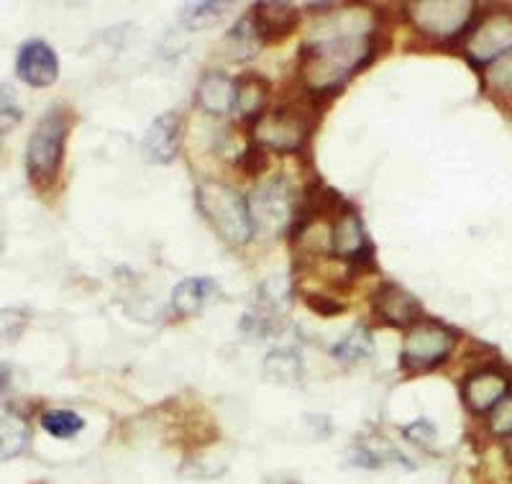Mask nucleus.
Listing matches in <instances>:
<instances>
[{"instance_id":"4be33fe9","label":"nucleus","mask_w":512,"mask_h":484,"mask_svg":"<svg viewBox=\"0 0 512 484\" xmlns=\"http://www.w3.org/2000/svg\"><path fill=\"white\" fill-rule=\"evenodd\" d=\"M239 164H241V170H244V175H251V177L264 175V172L269 170V149L259 144V141L251 139L249 144H246L244 152H241Z\"/></svg>"},{"instance_id":"bb28decb","label":"nucleus","mask_w":512,"mask_h":484,"mask_svg":"<svg viewBox=\"0 0 512 484\" xmlns=\"http://www.w3.org/2000/svg\"><path fill=\"white\" fill-rule=\"evenodd\" d=\"M402 433H405L408 441H413V444H423V446H428L433 438H436V428H433L431 420H425V418L415 420L413 426H405V431Z\"/></svg>"},{"instance_id":"dca6fc26","label":"nucleus","mask_w":512,"mask_h":484,"mask_svg":"<svg viewBox=\"0 0 512 484\" xmlns=\"http://www.w3.org/2000/svg\"><path fill=\"white\" fill-rule=\"evenodd\" d=\"M259 47H262V39L256 34L249 16L241 18L239 24L233 26L221 41L223 54H226V59H231V62H246V59L256 57V54H259Z\"/></svg>"},{"instance_id":"ddd939ff","label":"nucleus","mask_w":512,"mask_h":484,"mask_svg":"<svg viewBox=\"0 0 512 484\" xmlns=\"http://www.w3.org/2000/svg\"><path fill=\"white\" fill-rule=\"evenodd\" d=\"M195 103L208 116H228L231 111H236V80H231L226 72H205L198 82V90H195Z\"/></svg>"},{"instance_id":"cd10ccee","label":"nucleus","mask_w":512,"mask_h":484,"mask_svg":"<svg viewBox=\"0 0 512 484\" xmlns=\"http://www.w3.org/2000/svg\"><path fill=\"white\" fill-rule=\"evenodd\" d=\"M18 118H21V111L13 103V93L8 85H3V134H8L11 126H16Z\"/></svg>"},{"instance_id":"5701e85b","label":"nucleus","mask_w":512,"mask_h":484,"mask_svg":"<svg viewBox=\"0 0 512 484\" xmlns=\"http://www.w3.org/2000/svg\"><path fill=\"white\" fill-rule=\"evenodd\" d=\"M292 295V282L285 275H272L262 282V298L264 303H269L272 308H285L290 303Z\"/></svg>"},{"instance_id":"423d86ee","label":"nucleus","mask_w":512,"mask_h":484,"mask_svg":"<svg viewBox=\"0 0 512 484\" xmlns=\"http://www.w3.org/2000/svg\"><path fill=\"white\" fill-rule=\"evenodd\" d=\"M402 8L415 29L433 39H454L469 29L477 13L469 0H420V3H405Z\"/></svg>"},{"instance_id":"f03ea898","label":"nucleus","mask_w":512,"mask_h":484,"mask_svg":"<svg viewBox=\"0 0 512 484\" xmlns=\"http://www.w3.org/2000/svg\"><path fill=\"white\" fill-rule=\"evenodd\" d=\"M195 203H198V210L205 216V221L216 228V234L226 244H249L251 236H254L249 200L241 198L233 187L216 180L200 182L198 190H195Z\"/></svg>"},{"instance_id":"393cba45","label":"nucleus","mask_w":512,"mask_h":484,"mask_svg":"<svg viewBox=\"0 0 512 484\" xmlns=\"http://www.w3.org/2000/svg\"><path fill=\"white\" fill-rule=\"evenodd\" d=\"M489 431L497 438L512 436V395H507L492 413H489Z\"/></svg>"},{"instance_id":"6e6552de","label":"nucleus","mask_w":512,"mask_h":484,"mask_svg":"<svg viewBox=\"0 0 512 484\" xmlns=\"http://www.w3.org/2000/svg\"><path fill=\"white\" fill-rule=\"evenodd\" d=\"M372 310L379 321L392 328H413L423 321V305L413 292L400 287L397 282H382L372 295Z\"/></svg>"},{"instance_id":"9b49d317","label":"nucleus","mask_w":512,"mask_h":484,"mask_svg":"<svg viewBox=\"0 0 512 484\" xmlns=\"http://www.w3.org/2000/svg\"><path fill=\"white\" fill-rule=\"evenodd\" d=\"M182 136H185V121L177 111H167L154 118L141 141V152L149 162L169 164L180 154Z\"/></svg>"},{"instance_id":"4468645a","label":"nucleus","mask_w":512,"mask_h":484,"mask_svg":"<svg viewBox=\"0 0 512 484\" xmlns=\"http://www.w3.org/2000/svg\"><path fill=\"white\" fill-rule=\"evenodd\" d=\"M218 295H221V287H218L216 280H210V277H187V280L177 282L175 290H172V308L180 315H185V318H190V315H198Z\"/></svg>"},{"instance_id":"a878e982","label":"nucleus","mask_w":512,"mask_h":484,"mask_svg":"<svg viewBox=\"0 0 512 484\" xmlns=\"http://www.w3.org/2000/svg\"><path fill=\"white\" fill-rule=\"evenodd\" d=\"M487 82L495 90H500V93L512 95V54L489 67Z\"/></svg>"},{"instance_id":"2eb2a0df","label":"nucleus","mask_w":512,"mask_h":484,"mask_svg":"<svg viewBox=\"0 0 512 484\" xmlns=\"http://www.w3.org/2000/svg\"><path fill=\"white\" fill-rule=\"evenodd\" d=\"M269 93H272V82L256 72H246L236 80V111L244 116L246 123H254L262 116Z\"/></svg>"},{"instance_id":"412c9836","label":"nucleus","mask_w":512,"mask_h":484,"mask_svg":"<svg viewBox=\"0 0 512 484\" xmlns=\"http://www.w3.org/2000/svg\"><path fill=\"white\" fill-rule=\"evenodd\" d=\"M41 428L54 438H67L77 436V433L85 428V420L75 413V410H64V408H54V410H44L41 413Z\"/></svg>"},{"instance_id":"f257e3e1","label":"nucleus","mask_w":512,"mask_h":484,"mask_svg":"<svg viewBox=\"0 0 512 484\" xmlns=\"http://www.w3.org/2000/svg\"><path fill=\"white\" fill-rule=\"evenodd\" d=\"M70 126V111L62 108V105H54L36 121L34 131H31L29 141H26V172H29L31 185L39 193H47V190L57 185Z\"/></svg>"},{"instance_id":"f8f14e48","label":"nucleus","mask_w":512,"mask_h":484,"mask_svg":"<svg viewBox=\"0 0 512 484\" xmlns=\"http://www.w3.org/2000/svg\"><path fill=\"white\" fill-rule=\"evenodd\" d=\"M251 24H254L256 34L262 39V44H274L282 41L297 29L300 24V11L292 3H274V0H262L251 6Z\"/></svg>"},{"instance_id":"6ab92c4d","label":"nucleus","mask_w":512,"mask_h":484,"mask_svg":"<svg viewBox=\"0 0 512 484\" xmlns=\"http://www.w3.org/2000/svg\"><path fill=\"white\" fill-rule=\"evenodd\" d=\"M300 372H303L300 356L292 349H274L264 359V374L272 382H280V385H295L300 380Z\"/></svg>"},{"instance_id":"9d476101","label":"nucleus","mask_w":512,"mask_h":484,"mask_svg":"<svg viewBox=\"0 0 512 484\" xmlns=\"http://www.w3.org/2000/svg\"><path fill=\"white\" fill-rule=\"evenodd\" d=\"M16 75L31 88H52L59 77L57 52L49 47L47 41H24L16 54Z\"/></svg>"},{"instance_id":"39448f33","label":"nucleus","mask_w":512,"mask_h":484,"mask_svg":"<svg viewBox=\"0 0 512 484\" xmlns=\"http://www.w3.org/2000/svg\"><path fill=\"white\" fill-rule=\"evenodd\" d=\"M459 333L438 321H420L405 333L400 351V364L408 372H428L446 362L454 354Z\"/></svg>"},{"instance_id":"20e7f679","label":"nucleus","mask_w":512,"mask_h":484,"mask_svg":"<svg viewBox=\"0 0 512 484\" xmlns=\"http://www.w3.org/2000/svg\"><path fill=\"white\" fill-rule=\"evenodd\" d=\"M249 210L254 231H262L264 236L282 234V231L292 228V221H295V187L290 185L285 175L269 177L251 190Z\"/></svg>"},{"instance_id":"a211bd4d","label":"nucleus","mask_w":512,"mask_h":484,"mask_svg":"<svg viewBox=\"0 0 512 484\" xmlns=\"http://www.w3.org/2000/svg\"><path fill=\"white\" fill-rule=\"evenodd\" d=\"M0 436H3V441H0V454H3V461H11L13 456H18L21 451L26 449V444H29V423H26V418H21V415L16 413H3V423H0Z\"/></svg>"},{"instance_id":"f3484780","label":"nucleus","mask_w":512,"mask_h":484,"mask_svg":"<svg viewBox=\"0 0 512 484\" xmlns=\"http://www.w3.org/2000/svg\"><path fill=\"white\" fill-rule=\"evenodd\" d=\"M372 351H374L372 333H369L364 326H354L349 333H346L344 339L333 346L331 354L336 362L356 364V362H367L369 356H372Z\"/></svg>"},{"instance_id":"b1692460","label":"nucleus","mask_w":512,"mask_h":484,"mask_svg":"<svg viewBox=\"0 0 512 484\" xmlns=\"http://www.w3.org/2000/svg\"><path fill=\"white\" fill-rule=\"evenodd\" d=\"M303 300L320 318H336V315H341L346 310V305L341 300L331 298V295H323V292H305Z\"/></svg>"},{"instance_id":"7ed1b4c3","label":"nucleus","mask_w":512,"mask_h":484,"mask_svg":"<svg viewBox=\"0 0 512 484\" xmlns=\"http://www.w3.org/2000/svg\"><path fill=\"white\" fill-rule=\"evenodd\" d=\"M464 57L484 70L512 54V8H489L464 31Z\"/></svg>"},{"instance_id":"c85d7f7f","label":"nucleus","mask_w":512,"mask_h":484,"mask_svg":"<svg viewBox=\"0 0 512 484\" xmlns=\"http://www.w3.org/2000/svg\"><path fill=\"white\" fill-rule=\"evenodd\" d=\"M354 456L356 459L351 461V464H356V467H367V469L382 467V456L374 454V451H369V449H364V446L354 449Z\"/></svg>"},{"instance_id":"aec40b11","label":"nucleus","mask_w":512,"mask_h":484,"mask_svg":"<svg viewBox=\"0 0 512 484\" xmlns=\"http://www.w3.org/2000/svg\"><path fill=\"white\" fill-rule=\"evenodd\" d=\"M226 8V3H210V0H205V3H185L180 8V24L187 26L190 31H205L208 26L221 21Z\"/></svg>"},{"instance_id":"0eeeda50","label":"nucleus","mask_w":512,"mask_h":484,"mask_svg":"<svg viewBox=\"0 0 512 484\" xmlns=\"http://www.w3.org/2000/svg\"><path fill=\"white\" fill-rule=\"evenodd\" d=\"M331 251L338 259L349 262L351 277H356V272H364L367 267H374V246L364 231L359 213L351 205H346L333 221Z\"/></svg>"},{"instance_id":"c756f323","label":"nucleus","mask_w":512,"mask_h":484,"mask_svg":"<svg viewBox=\"0 0 512 484\" xmlns=\"http://www.w3.org/2000/svg\"><path fill=\"white\" fill-rule=\"evenodd\" d=\"M505 454H507V461L512 464V436L507 438V444H505Z\"/></svg>"},{"instance_id":"1a4fd4ad","label":"nucleus","mask_w":512,"mask_h":484,"mask_svg":"<svg viewBox=\"0 0 512 484\" xmlns=\"http://www.w3.org/2000/svg\"><path fill=\"white\" fill-rule=\"evenodd\" d=\"M510 392V377L495 367H482L466 374L461 382V400L472 413H492Z\"/></svg>"}]
</instances>
